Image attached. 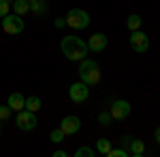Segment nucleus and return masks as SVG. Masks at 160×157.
Wrapping results in <instances>:
<instances>
[{"label":"nucleus","mask_w":160,"mask_h":157,"mask_svg":"<svg viewBox=\"0 0 160 157\" xmlns=\"http://www.w3.org/2000/svg\"><path fill=\"white\" fill-rule=\"evenodd\" d=\"M60 49L64 58H68L71 62H81L88 55V43L81 40L79 36H64L60 43Z\"/></svg>","instance_id":"obj_1"},{"label":"nucleus","mask_w":160,"mask_h":157,"mask_svg":"<svg viewBox=\"0 0 160 157\" xmlns=\"http://www.w3.org/2000/svg\"><path fill=\"white\" fill-rule=\"evenodd\" d=\"M79 79L90 87V85H96L100 81V66L96 60H81L79 64Z\"/></svg>","instance_id":"obj_2"},{"label":"nucleus","mask_w":160,"mask_h":157,"mask_svg":"<svg viewBox=\"0 0 160 157\" xmlns=\"http://www.w3.org/2000/svg\"><path fill=\"white\" fill-rule=\"evenodd\" d=\"M64 19H66V25H71L73 30H86L90 25V15L83 9H71Z\"/></svg>","instance_id":"obj_3"},{"label":"nucleus","mask_w":160,"mask_h":157,"mask_svg":"<svg viewBox=\"0 0 160 157\" xmlns=\"http://www.w3.org/2000/svg\"><path fill=\"white\" fill-rule=\"evenodd\" d=\"M24 19H22V15H15V13H9V15H4L2 17V30L7 32V34H19V32H24Z\"/></svg>","instance_id":"obj_4"},{"label":"nucleus","mask_w":160,"mask_h":157,"mask_svg":"<svg viewBox=\"0 0 160 157\" xmlns=\"http://www.w3.org/2000/svg\"><path fill=\"white\" fill-rule=\"evenodd\" d=\"M17 127L19 130H24V132H32L34 127L38 125V121H37V113H32V110H28V109H24V110H19L17 113Z\"/></svg>","instance_id":"obj_5"},{"label":"nucleus","mask_w":160,"mask_h":157,"mask_svg":"<svg viewBox=\"0 0 160 157\" xmlns=\"http://www.w3.org/2000/svg\"><path fill=\"white\" fill-rule=\"evenodd\" d=\"M130 110H132V106H130L128 100H113L109 113H111V117H113V121H124L130 115Z\"/></svg>","instance_id":"obj_6"},{"label":"nucleus","mask_w":160,"mask_h":157,"mask_svg":"<svg viewBox=\"0 0 160 157\" xmlns=\"http://www.w3.org/2000/svg\"><path fill=\"white\" fill-rule=\"evenodd\" d=\"M130 47H132V51H137V53H145L149 49V36L145 34V32H141V30H135V32H130Z\"/></svg>","instance_id":"obj_7"},{"label":"nucleus","mask_w":160,"mask_h":157,"mask_svg":"<svg viewBox=\"0 0 160 157\" xmlns=\"http://www.w3.org/2000/svg\"><path fill=\"white\" fill-rule=\"evenodd\" d=\"M88 96H90V89H88V85L83 81H79V83H73L68 87V98L73 100L75 104H81V102H86Z\"/></svg>","instance_id":"obj_8"},{"label":"nucleus","mask_w":160,"mask_h":157,"mask_svg":"<svg viewBox=\"0 0 160 157\" xmlns=\"http://www.w3.org/2000/svg\"><path fill=\"white\" fill-rule=\"evenodd\" d=\"M60 130L64 132V136H73L81 130V119L79 117H75V115H68V117H64L60 121Z\"/></svg>","instance_id":"obj_9"},{"label":"nucleus","mask_w":160,"mask_h":157,"mask_svg":"<svg viewBox=\"0 0 160 157\" xmlns=\"http://www.w3.org/2000/svg\"><path fill=\"white\" fill-rule=\"evenodd\" d=\"M107 47V36L102 34V32H96V34H92L90 40H88V51H94V53H100L102 49Z\"/></svg>","instance_id":"obj_10"},{"label":"nucleus","mask_w":160,"mask_h":157,"mask_svg":"<svg viewBox=\"0 0 160 157\" xmlns=\"http://www.w3.org/2000/svg\"><path fill=\"white\" fill-rule=\"evenodd\" d=\"M7 104L11 106V110H15V113H19V110L26 109V98L19 94V91H15V94H11L9 96V100H7Z\"/></svg>","instance_id":"obj_11"},{"label":"nucleus","mask_w":160,"mask_h":157,"mask_svg":"<svg viewBox=\"0 0 160 157\" xmlns=\"http://www.w3.org/2000/svg\"><path fill=\"white\" fill-rule=\"evenodd\" d=\"M143 153H145V142L139 140V138H130V142H128V155L141 157Z\"/></svg>","instance_id":"obj_12"},{"label":"nucleus","mask_w":160,"mask_h":157,"mask_svg":"<svg viewBox=\"0 0 160 157\" xmlns=\"http://www.w3.org/2000/svg\"><path fill=\"white\" fill-rule=\"evenodd\" d=\"M11 11L15 13V15H26V13L30 11V2H28V0H13Z\"/></svg>","instance_id":"obj_13"},{"label":"nucleus","mask_w":160,"mask_h":157,"mask_svg":"<svg viewBox=\"0 0 160 157\" xmlns=\"http://www.w3.org/2000/svg\"><path fill=\"white\" fill-rule=\"evenodd\" d=\"M47 9H49L47 0H34V2H30V13H34V15H45Z\"/></svg>","instance_id":"obj_14"},{"label":"nucleus","mask_w":160,"mask_h":157,"mask_svg":"<svg viewBox=\"0 0 160 157\" xmlns=\"http://www.w3.org/2000/svg\"><path fill=\"white\" fill-rule=\"evenodd\" d=\"M41 106H43V102H41V98H38V96H28V98H26V109H28V110L37 113V110H41Z\"/></svg>","instance_id":"obj_15"},{"label":"nucleus","mask_w":160,"mask_h":157,"mask_svg":"<svg viewBox=\"0 0 160 157\" xmlns=\"http://www.w3.org/2000/svg\"><path fill=\"white\" fill-rule=\"evenodd\" d=\"M126 25H128V30H130V32L139 30V28H141V15H137V13L128 15V19H126Z\"/></svg>","instance_id":"obj_16"},{"label":"nucleus","mask_w":160,"mask_h":157,"mask_svg":"<svg viewBox=\"0 0 160 157\" xmlns=\"http://www.w3.org/2000/svg\"><path fill=\"white\" fill-rule=\"evenodd\" d=\"M109 149H111V142L107 138H100L98 142H96V153H100V155H107Z\"/></svg>","instance_id":"obj_17"},{"label":"nucleus","mask_w":160,"mask_h":157,"mask_svg":"<svg viewBox=\"0 0 160 157\" xmlns=\"http://www.w3.org/2000/svg\"><path fill=\"white\" fill-rule=\"evenodd\" d=\"M94 155H96V151L90 149V146H81V149L75 151V157H94Z\"/></svg>","instance_id":"obj_18"},{"label":"nucleus","mask_w":160,"mask_h":157,"mask_svg":"<svg viewBox=\"0 0 160 157\" xmlns=\"http://www.w3.org/2000/svg\"><path fill=\"white\" fill-rule=\"evenodd\" d=\"M111 121H113V117H111L109 110H102V113H98V123H100V125H111Z\"/></svg>","instance_id":"obj_19"},{"label":"nucleus","mask_w":160,"mask_h":157,"mask_svg":"<svg viewBox=\"0 0 160 157\" xmlns=\"http://www.w3.org/2000/svg\"><path fill=\"white\" fill-rule=\"evenodd\" d=\"M49 138H51V142H62L64 140V132H62L60 127H56V130H51V134H49Z\"/></svg>","instance_id":"obj_20"},{"label":"nucleus","mask_w":160,"mask_h":157,"mask_svg":"<svg viewBox=\"0 0 160 157\" xmlns=\"http://www.w3.org/2000/svg\"><path fill=\"white\" fill-rule=\"evenodd\" d=\"M11 106L9 104H0V121H7L9 117H11Z\"/></svg>","instance_id":"obj_21"},{"label":"nucleus","mask_w":160,"mask_h":157,"mask_svg":"<svg viewBox=\"0 0 160 157\" xmlns=\"http://www.w3.org/2000/svg\"><path fill=\"white\" fill-rule=\"evenodd\" d=\"M107 157H128V151L126 149H109Z\"/></svg>","instance_id":"obj_22"},{"label":"nucleus","mask_w":160,"mask_h":157,"mask_svg":"<svg viewBox=\"0 0 160 157\" xmlns=\"http://www.w3.org/2000/svg\"><path fill=\"white\" fill-rule=\"evenodd\" d=\"M9 13H11V4H9V2H4V0H0V17L9 15Z\"/></svg>","instance_id":"obj_23"},{"label":"nucleus","mask_w":160,"mask_h":157,"mask_svg":"<svg viewBox=\"0 0 160 157\" xmlns=\"http://www.w3.org/2000/svg\"><path fill=\"white\" fill-rule=\"evenodd\" d=\"M53 25H56V28L60 30V28H64V25H66V19H64V17H58V19L53 21Z\"/></svg>","instance_id":"obj_24"},{"label":"nucleus","mask_w":160,"mask_h":157,"mask_svg":"<svg viewBox=\"0 0 160 157\" xmlns=\"http://www.w3.org/2000/svg\"><path fill=\"white\" fill-rule=\"evenodd\" d=\"M154 138H156V142H158V145H160V125H158V127H156V132H154Z\"/></svg>","instance_id":"obj_25"},{"label":"nucleus","mask_w":160,"mask_h":157,"mask_svg":"<svg viewBox=\"0 0 160 157\" xmlns=\"http://www.w3.org/2000/svg\"><path fill=\"white\" fill-rule=\"evenodd\" d=\"M128 142H130V136H124V138H122V145L126 146V151H128Z\"/></svg>","instance_id":"obj_26"},{"label":"nucleus","mask_w":160,"mask_h":157,"mask_svg":"<svg viewBox=\"0 0 160 157\" xmlns=\"http://www.w3.org/2000/svg\"><path fill=\"white\" fill-rule=\"evenodd\" d=\"M66 155H68L66 151H56V153H53V157H66Z\"/></svg>","instance_id":"obj_27"},{"label":"nucleus","mask_w":160,"mask_h":157,"mask_svg":"<svg viewBox=\"0 0 160 157\" xmlns=\"http://www.w3.org/2000/svg\"><path fill=\"white\" fill-rule=\"evenodd\" d=\"M4 2H9V4H13V0H4Z\"/></svg>","instance_id":"obj_28"},{"label":"nucleus","mask_w":160,"mask_h":157,"mask_svg":"<svg viewBox=\"0 0 160 157\" xmlns=\"http://www.w3.org/2000/svg\"><path fill=\"white\" fill-rule=\"evenodd\" d=\"M0 123H2V121H0ZM0 130H2V125H0Z\"/></svg>","instance_id":"obj_29"},{"label":"nucleus","mask_w":160,"mask_h":157,"mask_svg":"<svg viewBox=\"0 0 160 157\" xmlns=\"http://www.w3.org/2000/svg\"><path fill=\"white\" fill-rule=\"evenodd\" d=\"M28 2H34V0H28Z\"/></svg>","instance_id":"obj_30"}]
</instances>
